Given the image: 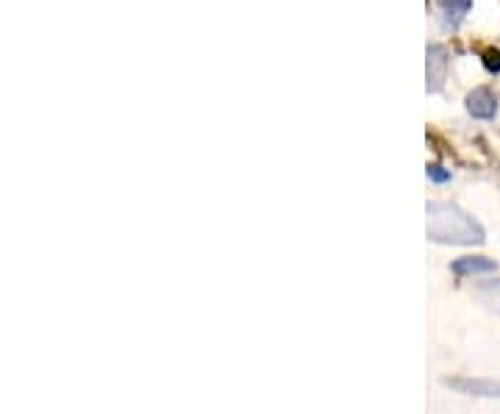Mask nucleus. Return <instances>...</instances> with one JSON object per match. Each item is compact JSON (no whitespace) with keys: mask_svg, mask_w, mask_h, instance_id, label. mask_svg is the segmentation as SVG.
<instances>
[{"mask_svg":"<svg viewBox=\"0 0 500 414\" xmlns=\"http://www.w3.org/2000/svg\"><path fill=\"white\" fill-rule=\"evenodd\" d=\"M428 239L439 245H484V225L464 208L448 201H431L428 206Z\"/></svg>","mask_w":500,"mask_h":414,"instance_id":"nucleus-1","label":"nucleus"},{"mask_svg":"<svg viewBox=\"0 0 500 414\" xmlns=\"http://www.w3.org/2000/svg\"><path fill=\"white\" fill-rule=\"evenodd\" d=\"M448 390L473 395V398H500V381L495 378H467V376H451L442 381Z\"/></svg>","mask_w":500,"mask_h":414,"instance_id":"nucleus-2","label":"nucleus"},{"mask_svg":"<svg viewBox=\"0 0 500 414\" xmlns=\"http://www.w3.org/2000/svg\"><path fill=\"white\" fill-rule=\"evenodd\" d=\"M467 112L476 117V120H495L498 114V98L490 86H476L470 95H467Z\"/></svg>","mask_w":500,"mask_h":414,"instance_id":"nucleus-3","label":"nucleus"},{"mask_svg":"<svg viewBox=\"0 0 500 414\" xmlns=\"http://www.w3.org/2000/svg\"><path fill=\"white\" fill-rule=\"evenodd\" d=\"M453 275L459 278H473V275H490L498 270V261L490 259V256H462L451 264Z\"/></svg>","mask_w":500,"mask_h":414,"instance_id":"nucleus-4","label":"nucleus"},{"mask_svg":"<svg viewBox=\"0 0 500 414\" xmlns=\"http://www.w3.org/2000/svg\"><path fill=\"white\" fill-rule=\"evenodd\" d=\"M448 70V50L442 45L428 47V92H439Z\"/></svg>","mask_w":500,"mask_h":414,"instance_id":"nucleus-5","label":"nucleus"},{"mask_svg":"<svg viewBox=\"0 0 500 414\" xmlns=\"http://www.w3.org/2000/svg\"><path fill=\"white\" fill-rule=\"evenodd\" d=\"M476 298L490 309L500 314V278H492V281H484L476 286Z\"/></svg>","mask_w":500,"mask_h":414,"instance_id":"nucleus-6","label":"nucleus"},{"mask_svg":"<svg viewBox=\"0 0 500 414\" xmlns=\"http://www.w3.org/2000/svg\"><path fill=\"white\" fill-rule=\"evenodd\" d=\"M442 6L448 8V22L456 28L462 20H464V14L470 11V6H473V0H442Z\"/></svg>","mask_w":500,"mask_h":414,"instance_id":"nucleus-7","label":"nucleus"},{"mask_svg":"<svg viewBox=\"0 0 500 414\" xmlns=\"http://www.w3.org/2000/svg\"><path fill=\"white\" fill-rule=\"evenodd\" d=\"M428 178L437 181V184H445V181H451V170H445V167H439V164H431V167H428Z\"/></svg>","mask_w":500,"mask_h":414,"instance_id":"nucleus-8","label":"nucleus"},{"mask_svg":"<svg viewBox=\"0 0 500 414\" xmlns=\"http://www.w3.org/2000/svg\"><path fill=\"white\" fill-rule=\"evenodd\" d=\"M484 64L490 72H500V50H487L484 53Z\"/></svg>","mask_w":500,"mask_h":414,"instance_id":"nucleus-9","label":"nucleus"}]
</instances>
